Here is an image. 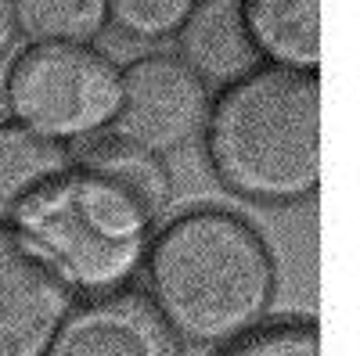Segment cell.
<instances>
[{
    "instance_id": "obj_1",
    "label": "cell",
    "mask_w": 360,
    "mask_h": 356,
    "mask_svg": "<svg viewBox=\"0 0 360 356\" xmlns=\"http://www.w3.org/2000/svg\"><path fill=\"white\" fill-rule=\"evenodd\" d=\"M148 299L176 338L227 345L259 328L278 270L263 234L227 209H191L152 234Z\"/></svg>"
},
{
    "instance_id": "obj_2",
    "label": "cell",
    "mask_w": 360,
    "mask_h": 356,
    "mask_svg": "<svg viewBox=\"0 0 360 356\" xmlns=\"http://www.w3.org/2000/svg\"><path fill=\"white\" fill-rule=\"evenodd\" d=\"M217 180L256 205H299L321 187V72L259 65L224 86L202 130Z\"/></svg>"
},
{
    "instance_id": "obj_3",
    "label": "cell",
    "mask_w": 360,
    "mask_h": 356,
    "mask_svg": "<svg viewBox=\"0 0 360 356\" xmlns=\"http://www.w3.org/2000/svg\"><path fill=\"white\" fill-rule=\"evenodd\" d=\"M159 213L69 152V166L29 195L8 227L69 291H119L141 266Z\"/></svg>"
},
{
    "instance_id": "obj_4",
    "label": "cell",
    "mask_w": 360,
    "mask_h": 356,
    "mask_svg": "<svg viewBox=\"0 0 360 356\" xmlns=\"http://www.w3.org/2000/svg\"><path fill=\"white\" fill-rule=\"evenodd\" d=\"M11 123L51 144H83L112 130L123 69L94 44H29L4 76Z\"/></svg>"
},
{
    "instance_id": "obj_5",
    "label": "cell",
    "mask_w": 360,
    "mask_h": 356,
    "mask_svg": "<svg viewBox=\"0 0 360 356\" xmlns=\"http://www.w3.org/2000/svg\"><path fill=\"white\" fill-rule=\"evenodd\" d=\"M209 105V86L176 54H144L123 65V105L108 133L166 159L202 137Z\"/></svg>"
},
{
    "instance_id": "obj_6",
    "label": "cell",
    "mask_w": 360,
    "mask_h": 356,
    "mask_svg": "<svg viewBox=\"0 0 360 356\" xmlns=\"http://www.w3.org/2000/svg\"><path fill=\"white\" fill-rule=\"evenodd\" d=\"M72 291L22 237L0 223V356H47Z\"/></svg>"
},
{
    "instance_id": "obj_7",
    "label": "cell",
    "mask_w": 360,
    "mask_h": 356,
    "mask_svg": "<svg viewBox=\"0 0 360 356\" xmlns=\"http://www.w3.org/2000/svg\"><path fill=\"white\" fill-rule=\"evenodd\" d=\"M47 356H180V338L148 295L119 288L69 310Z\"/></svg>"
},
{
    "instance_id": "obj_8",
    "label": "cell",
    "mask_w": 360,
    "mask_h": 356,
    "mask_svg": "<svg viewBox=\"0 0 360 356\" xmlns=\"http://www.w3.org/2000/svg\"><path fill=\"white\" fill-rule=\"evenodd\" d=\"M173 40L176 58L209 91L213 86L224 91L263 65L242 15V0H198Z\"/></svg>"
},
{
    "instance_id": "obj_9",
    "label": "cell",
    "mask_w": 360,
    "mask_h": 356,
    "mask_svg": "<svg viewBox=\"0 0 360 356\" xmlns=\"http://www.w3.org/2000/svg\"><path fill=\"white\" fill-rule=\"evenodd\" d=\"M242 15L266 65L321 69V0H242Z\"/></svg>"
},
{
    "instance_id": "obj_10",
    "label": "cell",
    "mask_w": 360,
    "mask_h": 356,
    "mask_svg": "<svg viewBox=\"0 0 360 356\" xmlns=\"http://www.w3.org/2000/svg\"><path fill=\"white\" fill-rule=\"evenodd\" d=\"M65 166L69 147L29 133L11 119L0 123V223H8L18 205Z\"/></svg>"
},
{
    "instance_id": "obj_11",
    "label": "cell",
    "mask_w": 360,
    "mask_h": 356,
    "mask_svg": "<svg viewBox=\"0 0 360 356\" xmlns=\"http://www.w3.org/2000/svg\"><path fill=\"white\" fill-rule=\"evenodd\" d=\"M72 155L83 159L86 166L101 169L105 176H112L115 184L130 187L141 202L152 205L159 216L166 213L169 191H173L166 159L144 152V147H137V144H130V140H119V137H112V133H101V137L83 140Z\"/></svg>"
},
{
    "instance_id": "obj_12",
    "label": "cell",
    "mask_w": 360,
    "mask_h": 356,
    "mask_svg": "<svg viewBox=\"0 0 360 356\" xmlns=\"http://www.w3.org/2000/svg\"><path fill=\"white\" fill-rule=\"evenodd\" d=\"M29 44H94L108 25V0H11Z\"/></svg>"
},
{
    "instance_id": "obj_13",
    "label": "cell",
    "mask_w": 360,
    "mask_h": 356,
    "mask_svg": "<svg viewBox=\"0 0 360 356\" xmlns=\"http://www.w3.org/2000/svg\"><path fill=\"white\" fill-rule=\"evenodd\" d=\"M198 0H108V22L130 40L159 44L176 37Z\"/></svg>"
},
{
    "instance_id": "obj_14",
    "label": "cell",
    "mask_w": 360,
    "mask_h": 356,
    "mask_svg": "<svg viewBox=\"0 0 360 356\" xmlns=\"http://www.w3.org/2000/svg\"><path fill=\"white\" fill-rule=\"evenodd\" d=\"M220 356H321V338L310 320H278L227 342Z\"/></svg>"
},
{
    "instance_id": "obj_15",
    "label": "cell",
    "mask_w": 360,
    "mask_h": 356,
    "mask_svg": "<svg viewBox=\"0 0 360 356\" xmlns=\"http://www.w3.org/2000/svg\"><path fill=\"white\" fill-rule=\"evenodd\" d=\"M18 40V25H15V8H11V0H0V62L11 54Z\"/></svg>"
}]
</instances>
